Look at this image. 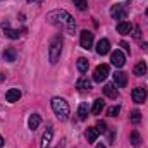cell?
<instances>
[{
	"label": "cell",
	"instance_id": "cell-1",
	"mask_svg": "<svg viewBox=\"0 0 148 148\" xmlns=\"http://www.w3.org/2000/svg\"><path fill=\"white\" fill-rule=\"evenodd\" d=\"M47 23H50L52 26L55 28H60L67 33L74 35V28H76V21L74 17L67 12V10H62V9H57V10H52L47 14Z\"/></svg>",
	"mask_w": 148,
	"mask_h": 148
},
{
	"label": "cell",
	"instance_id": "cell-2",
	"mask_svg": "<svg viewBox=\"0 0 148 148\" xmlns=\"http://www.w3.org/2000/svg\"><path fill=\"white\" fill-rule=\"evenodd\" d=\"M52 109H53L55 115H57L60 121H67V119H69L71 109H69V103H67L64 98H59V97H55V98L52 100Z\"/></svg>",
	"mask_w": 148,
	"mask_h": 148
},
{
	"label": "cell",
	"instance_id": "cell-3",
	"mask_svg": "<svg viewBox=\"0 0 148 148\" xmlns=\"http://www.w3.org/2000/svg\"><path fill=\"white\" fill-rule=\"evenodd\" d=\"M60 53H62V38L55 36L50 43V48H48V59H50V64H57L59 59H60Z\"/></svg>",
	"mask_w": 148,
	"mask_h": 148
},
{
	"label": "cell",
	"instance_id": "cell-4",
	"mask_svg": "<svg viewBox=\"0 0 148 148\" xmlns=\"http://www.w3.org/2000/svg\"><path fill=\"white\" fill-rule=\"evenodd\" d=\"M109 73H110L109 66H107V64H100V66L95 69V73H93V81H95V83H102V81H105L107 76H109Z\"/></svg>",
	"mask_w": 148,
	"mask_h": 148
},
{
	"label": "cell",
	"instance_id": "cell-5",
	"mask_svg": "<svg viewBox=\"0 0 148 148\" xmlns=\"http://www.w3.org/2000/svg\"><path fill=\"white\" fill-rule=\"evenodd\" d=\"M110 16H112V19H117V21L126 19V16H127V9H126V5H124V3H115V5H112Z\"/></svg>",
	"mask_w": 148,
	"mask_h": 148
},
{
	"label": "cell",
	"instance_id": "cell-6",
	"mask_svg": "<svg viewBox=\"0 0 148 148\" xmlns=\"http://www.w3.org/2000/svg\"><path fill=\"white\" fill-rule=\"evenodd\" d=\"M81 47L84 50H90L93 47V33L91 31H88V29L81 31Z\"/></svg>",
	"mask_w": 148,
	"mask_h": 148
},
{
	"label": "cell",
	"instance_id": "cell-7",
	"mask_svg": "<svg viewBox=\"0 0 148 148\" xmlns=\"http://www.w3.org/2000/svg\"><path fill=\"white\" fill-rule=\"evenodd\" d=\"M131 97H133V102H136V103H143V102L147 100V88H143V86L134 88L133 93H131Z\"/></svg>",
	"mask_w": 148,
	"mask_h": 148
},
{
	"label": "cell",
	"instance_id": "cell-8",
	"mask_svg": "<svg viewBox=\"0 0 148 148\" xmlns=\"http://www.w3.org/2000/svg\"><path fill=\"white\" fill-rule=\"evenodd\" d=\"M110 62L115 67H122L126 64V57H124V53L121 50H115V52H112V55H110Z\"/></svg>",
	"mask_w": 148,
	"mask_h": 148
},
{
	"label": "cell",
	"instance_id": "cell-9",
	"mask_svg": "<svg viewBox=\"0 0 148 148\" xmlns=\"http://www.w3.org/2000/svg\"><path fill=\"white\" fill-rule=\"evenodd\" d=\"M23 97V93H21V90L19 88H10L7 93H5V100L7 102H10V103H14V102H19V98Z\"/></svg>",
	"mask_w": 148,
	"mask_h": 148
},
{
	"label": "cell",
	"instance_id": "cell-10",
	"mask_svg": "<svg viewBox=\"0 0 148 148\" xmlns=\"http://www.w3.org/2000/svg\"><path fill=\"white\" fill-rule=\"evenodd\" d=\"M52 136H53V129H52V126H48L47 131H45L43 136H41V143H40V147L41 148H48L50 147V143H52Z\"/></svg>",
	"mask_w": 148,
	"mask_h": 148
},
{
	"label": "cell",
	"instance_id": "cell-11",
	"mask_svg": "<svg viewBox=\"0 0 148 148\" xmlns=\"http://www.w3.org/2000/svg\"><path fill=\"white\" fill-rule=\"evenodd\" d=\"M109 50H110L109 40H107V38L98 40V43H97V53H98V55H105V53H109Z\"/></svg>",
	"mask_w": 148,
	"mask_h": 148
},
{
	"label": "cell",
	"instance_id": "cell-12",
	"mask_svg": "<svg viewBox=\"0 0 148 148\" xmlns=\"http://www.w3.org/2000/svg\"><path fill=\"white\" fill-rule=\"evenodd\" d=\"M114 84L119 88H126L127 84V74L126 73H115L114 74Z\"/></svg>",
	"mask_w": 148,
	"mask_h": 148
},
{
	"label": "cell",
	"instance_id": "cell-13",
	"mask_svg": "<svg viewBox=\"0 0 148 148\" xmlns=\"http://www.w3.org/2000/svg\"><path fill=\"white\" fill-rule=\"evenodd\" d=\"M103 93H105V97H109L112 100H115V98L119 97V91L115 90V84H114V83H107V84L103 86Z\"/></svg>",
	"mask_w": 148,
	"mask_h": 148
},
{
	"label": "cell",
	"instance_id": "cell-14",
	"mask_svg": "<svg viewBox=\"0 0 148 148\" xmlns=\"http://www.w3.org/2000/svg\"><path fill=\"white\" fill-rule=\"evenodd\" d=\"M131 31H133V24H131V23L121 21V23L117 24V33H121V35H129Z\"/></svg>",
	"mask_w": 148,
	"mask_h": 148
},
{
	"label": "cell",
	"instance_id": "cell-15",
	"mask_svg": "<svg viewBox=\"0 0 148 148\" xmlns=\"http://www.w3.org/2000/svg\"><path fill=\"white\" fill-rule=\"evenodd\" d=\"M76 88L81 90V91H83V90H90V88H91V81H90L88 77H79V79L76 81Z\"/></svg>",
	"mask_w": 148,
	"mask_h": 148
},
{
	"label": "cell",
	"instance_id": "cell-16",
	"mask_svg": "<svg viewBox=\"0 0 148 148\" xmlns=\"http://www.w3.org/2000/svg\"><path fill=\"white\" fill-rule=\"evenodd\" d=\"M98 134H100V131H98L97 127H88V129H86V140H88L90 143H95L97 138H98Z\"/></svg>",
	"mask_w": 148,
	"mask_h": 148
},
{
	"label": "cell",
	"instance_id": "cell-17",
	"mask_svg": "<svg viewBox=\"0 0 148 148\" xmlns=\"http://www.w3.org/2000/svg\"><path fill=\"white\" fill-rule=\"evenodd\" d=\"M40 122H41V121H40V115H38V114H33V115H29V119H28V127L35 131L38 126H40Z\"/></svg>",
	"mask_w": 148,
	"mask_h": 148
},
{
	"label": "cell",
	"instance_id": "cell-18",
	"mask_svg": "<svg viewBox=\"0 0 148 148\" xmlns=\"http://www.w3.org/2000/svg\"><path fill=\"white\" fill-rule=\"evenodd\" d=\"M103 105H105V102L102 100V98H98V100H95V103H93V107H91V114L93 115H98L102 109H103Z\"/></svg>",
	"mask_w": 148,
	"mask_h": 148
},
{
	"label": "cell",
	"instance_id": "cell-19",
	"mask_svg": "<svg viewBox=\"0 0 148 148\" xmlns=\"http://www.w3.org/2000/svg\"><path fill=\"white\" fill-rule=\"evenodd\" d=\"M88 114H90L88 105H86V103H81L79 109H77V115H79V119H81V121H86V119H88Z\"/></svg>",
	"mask_w": 148,
	"mask_h": 148
},
{
	"label": "cell",
	"instance_id": "cell-20",
	"mask_svg": "<svg viewBox=\"0 0 148 148\" xmlns=\"http://www.w3.org/2000/svg\"><path fill=\"white\" fill-rule=\"evenodd\" d=\"M3 29H5V35H7L9 38H12V40H17V38H19V35H21L17 29H10L7 23H3Z\"/></svg>",
	"mask_w": 148,
	"mask_h": 148
},
{
	"label": "cell",
	"instance_id": "cell-21",
	"mask_svg": "<svg viewBox=\"0 0 148 148\" xmlns=\"http://www.w3.org/2000/svg\"><path fill=\"white\" fill-rule=\"evenodd\" d=\"M88 66H90L88 59H84V57H79L77 59V69H79V73H86L88 71Z\"/></svg>",
	"mask_w": 148,
	"mask_h": 148
},
{
	"label": "cell",
	"instance_id": "cell-22",
	"mask_svg": "<svg viewBox=\"0 0 148 148\" xmlns=\"http://www.w3.org/2000/svg\"><path fill=\"white\" fill-rule=\"evenodd\" d=\"M133 73L136 74V76H143V74H147V64L141 60V62H138L136 66H134V71Z\"/></svg>",
	"mask_w": 148,
	"mask_h": 148
},
{
	"label": "cell",
	"instance_id": "cell-23",
	"mask_svg": "<svg viewBox=\"0 0 148 148\" xmlns=\"http://www.w3.org/2000/svg\"><path fill=\"white\" fill-rule=\"evenodd\" d=\"M3 59L9 60V62H14V60H16V50H14V48H7V50L3 52Z\"/></svg>",
	"mask_w": 148,
	"mask_h": 148
},
{
	"label": "cell",
	"instance_id": "cell-24",
	"mask_svg": "<svg viewBox=\"0 0 148 148\" xmlns=\"http://www.w3.org/2000/svg\"><path fill=\"white\" fill-rule=\"evenodd\" d=\"M141 143V138H140V134H138V131H133L131 133V145H140Z\"/></svg>",
	"mask_w": 148,
	"mask_h": 148
},
{
	"label": "cell",
	"instance_id": "cell-25",
	"mask_svg": "<svg viewBox=\"0 0 148 148\" xmlns=\"http://www.w3.org/2000/svg\"><path fill=\"white\" fill-rule=\"evenodd\" d=\"M141 121V114H140V110H133L131 112V122L133 124H138Z\"/></svg>",
	"mask_w": 148,
	"mask_h": 148
},
{
	"label": "cell",
	"instance_id": "cell-26",
	"mask_svg": "<svg viewBox=\"0 0 148 148\" xmlns=\"http://www.w3.org/2000/svg\"><path fill=\"white\" fill-rule=\"evenodd\" d=\"M73 2L79 10H86V7H88V2L86 0H73Z\"/></svg>",
	"mask_w": 148,
	"mask_h": 148
},
{
	"label": "cell",
	"instance_id": "cell-27",
	"mask_svg": "<svg viewBox=\"0 0 148 148\" xmlns=\"http://www.w3.org/2000/svg\"><path fill=\"white\" fill-rule=\"evenodd\" d=\"M97 129H98L100 133H105V131H107V124H105L103 121H98V122H97Z\"/></svg>",
	"mask_w": 148,
	"mask_h": 148
},
{
	"label": "cell",
	"instance_id": "cell-28",
	"mask_svg": "<svg viewBox=\"0 0 148 148\" xmlns=\"http://www.w3.org/2000/svg\"><path fill=\"white\" fill-rule=\"evenodd\" d=\"M119 112H121V107L115 105V107H110V109H109V115H110V117H115Z\"/></svg>",
	"mask_w": 148,
	"mask_h": 148
},
{
	"label": "cell",
	"instance_id": "cell-29",
	"mask_svg": "<svg viewBox=\"0 0 148 148\" xmlns=\"http://www.w3.org/2000/svg\"><path fill=\"white\" fill-rule=\"evenodd\" d=\"M133 31H134L133 36L136 38V40H140V36H141V35H140V28H133Z\"/></svg>",
	"mask_w": 148,
	"mask_h": 148
},
{
	"label": "cell",
	"instance_id": "cell-30",
	"mask_svg": "<svg viewBox=\"0 0 148 148\" xmlns=\"http://www.w3.org/2000/svg\"><path fill=\"white\" fill-rule=\"evenodd\" d=\"M121 47H122V48H124L126 52H129V45H127L126 41H121Z\"/></svg>",
	"mask_w": 148,
	"mask_h": 148
},
{
	"label": "cell",
	"instance_id": "cell-31",
	"mask_svg": "<svg viewBox=\"0 0 148 148\" xmlns=\"http://www.w3.org/2000/svg\"><path fill=\"white\" fill-rule=\"evenodd\" d=\"M3 79H5V74H3V73H0V83H2Z\"/></svg>",
	"mask_w": 148,
	"mask_h": 148
},
{
	"label": "cell",
	"instance_id": "cell-32",
	"mask_svg": "<svg viewBox=\"0 0 148 148\" xmlns=\"http://www.w3.org/2000/svg\"><path fill=\"white\" fill-rule=\"evenodd\" d=\"M3 147V138H2V136H0V148Z\"/></svg>",
	"mask_w": 148,
	"mask_h": 148
},
{
	"label": "cell",
	"instance_id": "cell-33",
	"mask_svg": "<svg viewBox=\"0 0 148 148\" xmlns=\"http://www.w3.org/2000/svg\"><path fill=\"white\" fill-rule=\"evenodd\" d=\"M97 148H107V147H105V145H102V143H100V145H97Z\"/></svg>",
	"mask_w": 148,
	"mask_h": 148
},
{
	"label": "cell",
	"instance_id": "cell-34",
	"mask_svg": "<svg viewBox=\"0 0 148 148\" xmlns=\"http://www.w3.org/2000/svg\"><path fill=\"white\" fill-rule=\"evenodd\" d=\"M145 14H147V17H148V9H147V12H145Z\"/></svg>",
	"mask_w": 148,
	"mask_h": 148
}]
</instances>
